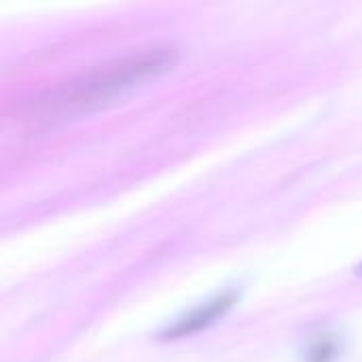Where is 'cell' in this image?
<instances>
[{
	"label": "cell",
	"mask_w": 362,
	"mask_h": 362,
	"mask_svg": "<svg viewBox=\"0 0 362 362\" xmlns=\"http://www.w3.org/2000/svg\"><path fill=\"white\" fill-rule=\"evenodd\" d=\"M174 64L176 51L170 47H155L125 55L42 91L32 102L30 115L36 121H55L100 108L138 85L168 72Z\"/></svg>",
	"instance_id": "1"
},
{
	"label": "cell",
	"mask_w": 362,
	"mask_h": 362,
	"mask_svg": "<svg viewBox=\"0 0 362 362\" xmlns=\"http://www.w3.org/2000/svg\"><path fill=\"white\" fill-rule=\"evenodd\" d=\"M344 354V339L337 333H318L314 335L301 352L303 362H337Z\"/></svg>",
	"instance_id": "3"
},
{
	"label": "cell",
	"mask_w": 362,
	"mask_h": 362,
	"mask_svg": "<svg viewBox=\"0 0 362 362\" xmlns=\"http://www.w3.org/2000/svg\"><path fill=\"white\" fill-rule=\"evenodd\" d=\"M354 274H356L358 278H362V261L356 265V267H354Z\"/></svg>",
	"instance_id": "4"
},
{
	"label": "cell",
	"mask_w": 362,
	"mask_h": 362,
	"mask_svg": "<svg viewBox=\"0 0 362 362\" xmlns=\"http://www.w3.org/2000/svg\"><path fill=\"white\" fill-rule=\"evenodd\" d=\"M238 301H240L238 291H223V293L210 297L206 303H199V305L191 308L189 312L180 314L157 337L161 341H178L185 337L199 335V333L208 331L210 327H214L218 320H223L235 308Z\"/></svg>",
	"instance_id": "2"
}]
</instances>
